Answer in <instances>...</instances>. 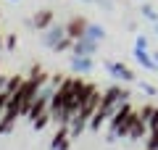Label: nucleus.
<instances>
[{
	"mask_svg": "<svg viewBox=\"0 0 158 150\" xmlns=\"http://www.w3.org/2000/svg\"><path fill=\"white\" fill-rule=\"evenodd\" d=\"M66 37H69V34H66V24H50L48 29H42V32H40V45L56 53L58 45H61Z\"/></svg>",
	"mask_w": 158,
	"mask_h": 150,
	"instance_id": "f257e3e1",
	"label": "nucleus"
},
{
	"mask_svg": "<svg viewBox=\"0 0 158 150\" xmlns=\"http://www.w3.org/2000/svg\"><path fill=\"white\" fill-rule=\"evenodd\" d=\"M103 69H106L108 77L116 79V82H132V84L137 82V79H135V71L127 69L124 63H118V61H106V63H103Z\"/></svg>",
	"mask_w": 158,
	"mask_h": 150,
	"instance_id": "f03ea898",
	"label": "nucleus"
},
{
	"mask_svg": "<svg viewBox=\"0 0 158 150\" xmlns=\"http://www.w3.org/2000/svg\"><path fill=\"white\" fill-rule=\"evenodd\" d=\"M50 24H56V13L50 11V8H42V11H37L32 19H27V27L37 29V32H42V29H48Z\"/></svg>",
	"mask_w": 158,
	"mask_h": 150,
	"instance_id": "7ed1b4c3",
	"label": "nucleus"
},
{
	"mask_svg": "<svg viewBox=\"0 0 158 150\" xmlns=\"http://www.w3.org/2000/svg\"><path fill=\"white\" fill-rule=\"evenodd\" d=\"M98 48H100V42H95V40H90V37H79V40H74L71 53L74 56H95Z\"/></svg>",
	"mask_w": 158,
	"mask_h": 150,
	"instance_id": "20e7f679",
	"label": "nucleus"
},
{
	"mask_svg": "<svg viewBox=\"0 0 158 150\" xmlns=\"http://www.w3.org/2000/svg\"><path fill=\"white\" fill-rule=\"evenodd\" d=\"M92 56H74L71 53V71H77V74H90L92 71Z\"/></svg>",
	"mask_w": 158,
	"mask_h": 150,
	"instance_id": "39448f33",
	"label": "nucleus"
},
{
	"mask_svg": "<svg viewBox=\"0 0 158 150\" xmlns=\"http://www.w3.org/2000/svg\"><path fill=\"white\" fill-rule=\"evenodd\" d=\"M132 56H135V61L140 63L142 69H148V71H158V63H156V58H153L150 50H135Z\"/></svg>",
	"mask_w": 158,
	"mask_h": 150,
	"instance_id": "423d86ee",
	"label": "nucleus"
},
{
	"mask_svg": "<svg viewBox=\"0 0 158 150\" xmlns=\"http://www.w3.org/2000/svg\"><path fill=\"white\" fill-rule=\"evenodd\" d=\"M69 137H71L69 127H58L56 137H53V142H50V150H69Z\"/></svg>",
	"mask_w": 158,
	"mask_h": 150,
	"instance_id": "0eeeda50",
	"label": "nucleus"
},
{
	"mask_svg": "<svg viewBox=\"0 0 158 150\" xmlns=\"http://www.w3.org/2000/svg\"><path fill=\"white\" fill-rule=\"evenodd\" d=\"M87 21H90V19H71V21H69L66 24V34H69V37H71V40H79V37H82V34H85V27H87Z\"/></svg>",
	"mask_w": 158,
	"mask_h": 150,
	"instance_id": "6e6552de",
	"label": "nucleus"
},
{
	"mask_svg": "<svg viewBox=\"0 0 158 150\" xmlns=\"http://www.w3.org/2000/svg\"><path fill=\"white\" fill-rule=\"evenodd\" d=\"M82 37H90V40H95V42H103V40H106V29H103L98 21H87Z\"/></svg>",
	"mask_w": 158,
	"mask_h": 150,
	"instance_id": "1a4fd4ad",
	"label": "nucleus"
},
{
	"mask_svg": "<svg viewBox=\"0 0 158 150\" xmlns=\"http://www.w3.org/2000/svg\"><path fill=\"white\" fill-rule=\"evenodd\" d=\"M140 13H142V16H145L150 24H156V21H158V11L150 6V3H142V6H140Z\"/></svg>",
	"mask_w": 158,
	"mask_h": 150,
	"instance_id": "9d476101",
	"label": "nucleus"
},
{
	"mask_svg": "<svg viewBox=\"0 0 158 150\" xmlns=\"http://www.w3.org/2000/svg\"><path fill=\"white\" fill-rule=\"evenodd\" d=\"M21 84H24V79H21V77H11V79L6 82V92H8V95L19 92V90H21Z\"/></svg>",
	"mask_w": 158,
	"mask_h": 150,
	"instance_id": "9b49d317",
	"label": "nucleus"
},
{
	"mask_svg": "<svg viewBox=\"0 0 158 150\" xmlns=\"http://www.w3.org/2000/svg\"><path fill=\"white\" fill-rule=\"evenodd\" d=\"M135 50H150V42H148L145 34H137L135 37Z\"/></svg>",
	"mask_w": 158,
	"mask_h": 150,
	"instance_id": "f8f14e48",
	"label": "nucleus"
},
{
	"mask_svg": "<svg viewBox=\"0 0 158 150\" xmlns=\"http://www.w3.org/2000/svg\"><path fill=\"white\" fill-rule=\"evenodd\" d=\"M95 6L100 11H113V0H95Z\"/></svg>",
	"mask_w": 158,
	"mask_h": 150,
	"instance_id": "ddd939ff",
	"label": "nucleus"
},
{
	"mask_svg": "<svg viewBox=\"0 0 158 150\" xmlns=\"http://www.w3.org/2000/svg\"><path fill=\"white\" fill-rule=\"evenodd\" d=\"M8 98H11V95H8L6 90H0V116H3V111H6V106H8Z\"/></svg>",
	"mask_w": 158,
	"mask_h": 150,
	"instance_id": "4468645a",
	"label": "nucleus"
},
{
	"mask_svg": "<svg viewBox=\"0 0 158 150\" xmlns=\"http://www.w3.org/2000/svg\"><path fill=\"white\" fill-rule=\"evenodd\" d=\"M137 84H140V87H142V92H148V95H156V92H158V90L153 87V84H148V82H137Z\"/></svg>",
	"mask_w": 158,
	"mask_h": 150,
	"instance_id": "2eb2a0df",
	"label": "nucleus"
},
{
	"mask_svg": "<svg viewBox=\"0 0 158 150\" xmlns=\"http://www.w3.org/2000/svg\"><path fill=\"white\" fill-rule=\"evenodd\" d=\"M6 48H8V50L16 48V34H8V37H6Z\"/></svg>",
	"mask_w": 158,
	"mask_h": 150,
	"instance_id": "dca6fc26",
	"label": "nucleus"
},
{
	"mask_svg": "<svg viewBox=\"0 0 158 150\" xmlns=\"http://www.w3.org/2000/svg\"><path fill=\"white\" fill-rule=\"evenodd\" d=\"M3 48H6V40H3V34H0V50H3Z\"/></svg>",
	"mask_w": 158,
	"mask_h": 150,
	"instance_id": "f3484780",
	"label": "nucleus"
},
{
	"mask_svg": "<svg viewBox=\"0 0 158 150\" xmlns=\"http://www.w3.org/2000/svg\"><path fill=\"white\" fill-rule=\"evenodd\" d=\"M153 32H156V34H158V21H156V24H153Z\"/></svg>",
	"mask_w": 158,
	"mask_h": 150,
	"instance_id": "a211bd4d",
	"label": "nucleus"
},
{
	"mask_svg": "<svg viewBox=\"0 0 158 150\" xmlns=\"http://www.w3.org/2000/svg\"><path fill=\"white\" fill-rule=\"evenodd\" d=\"M153 58H156V63H158V53H153Z\"/></svg>",
	"mask_w": 158,
	"mask_h": 150,
	"instance_id": "6ab92c4d",
	"label": "nucleus"
},
{
	"mask_svg": "<svg viewBox=\"0 0 158 150\" xmlns=\"http://www.w3.org/2000/svg\"><path fill=\"white\" fill-rule=\"evenodd\" d=\"M82 3H95V0H82Z\"/></svg>",
	"mask_w": 158,
	"mask_h": 150,
	"instance_id": "aec40b11",
	"label": "nucleus"
},
{
	"mask_svg": "<svg viewBox=\"0 0 158 150\" xmlns=\"http://www.w3.org/2000/svg\"><path fill=\"white\" fill-rule=\"evenodd\" d=\"M11 3H19V0H11Z\"/></svg>",
	"mask_w": 158,
	"mask_h": 150,
	"instance_id": "412c9836",
	"label": "nucleus"
}]
</instances>
